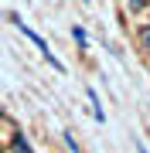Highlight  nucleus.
I'll list each match as a JSON object with an SVG mask.
<instances>
[{
	"label": "nucleus",
	"instance_id": "f03ea898",
	"mask_svg": "<svg viewBox=\"0 0 150 153\" xmlns=\"http://www.w3.org/2000/svg\"><path fill=\"white\" fill-rule=\"evenodd\" d=\"M10 153H31V143L24 133H10V146H7Z\"/></svg>",
	"mask_w": 150,
	"mask_h": 153
},
{
	"label": "nucleus",
	"instance_id": "7ed1b4c3",
	"mask_svg": "<svg viewBox=\"0 0 150 153\" xmlns=\"http://www.w3.org/2000/svg\"><path fill=\"white\" fill-rule=\"evenodd\" d=\"M140 48L150 55V24H147V27H140Z\"/></svg>",
	"mask_w": 150,
	"mask_h": 153
},
{
	"label": "nucleus",
	"instance_id": "20e7f679",
	"mask_svg": "<svg viewBox=\"0 0 150 153\" xmlns=\"http://www.w3.org/2000/svg\"><path fill=\"white\" fill-rule=\"evenodd\" d=\"M72 38H75L78 44H85V41H89V38H85V31H82V27H72Z\"/></svg>",
	"mask_w": 150,
	"mask_h": 153
},
{
	"label": "nucleus",
	"instance_id": "f257e3e1",
	"mask_svg": "<svg viewBox=\"0 0 150 153\" xmlns=\"http://www.w3.org/2000/svg\"><path fill=\"white\" fill-rule=\"evenodd\" d=\"M10 21H14V24H17V27H21L24 34H28V38H31V41H34V48H38V51H41V58H45V61H48V65H51V68H58V71H65V65H61V61H58L55 55H51V48H48V41H45V38H41V34H38V31H31V24H24V21H21V17H17V14H10Z\"/></svg>",
	"mask_w": 150,
	"mask_h": 153
}]
</instances>
